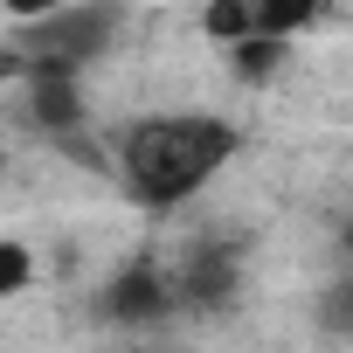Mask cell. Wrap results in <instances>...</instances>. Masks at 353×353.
Returning a JSON list of instances; mask_svg holds the SVG:
<instances>
[{
    "mask_svg": "<svg viewBox=\"0 0 353 353\" xmlns=\"http://www.w3.org/2000/svg\"><path fill=\"white\" fill-rule=\"evenodd\" d=\"M243 152V132L215 111H152L118 132V181L139 208H188L215 173Z\"/></svg>",
    "mask_w": 353,
    "mask_h": 353,
    "instance_id": "cell-1",
    "label": "cell"
},
{
    "mask_svg": "<svg viewBox=\"0 0 353 353\" xmlns=\"http://www.w3.org/2000/svg\"><path fill=\"white\" fill-rule=\"evenodd\" d=\"M118 42V8L111 0H63V8L14 21L8 35V63H97Z\"/></svg>",
    "mask_w": 353,
    "mask_h": 353,
    "instance_id": "cell-2",
    "label": "cell"
},
{
    "mask_svg": "<svg viewBox=\"0 0 353 353\" xmlns=\"http://www.w3.org/2000/svg\"><path fill=\"white\" fill-rule=\"evenodd\" d=\"M173 312H181V284H173V263H159V256H132V263L111 270V284L97 291V319H104V325H125V332L166 325Z\"/></svg>",
    "mask_w": 353,
    "mask_h": 353,
    "instance_id": "cell-3",
    "label": "cell"
},
{
    "mask_svg": "<svg viewBox=\"0 0 353 353\" xmlns=\"http://www.w3.org/2000/svg\"><path fill=\"white\" fill-rule=\"evenodd\" d=\"M173 284H181V312H222L243 291V243L236 236H201L173 256Z\"/></svg>",
    "mask_w": 353,
    "mask_h": 353,
    "instance_id": "cell-4",
    "label": "cell"
},
{
    "mask_svg": "<svg viewBox=\"0 0 353 353\" xmlns=\"http://www.w3.org/2000/svg\"><path fill=\"white\" fill-rule=\"evenodd\" d=\"M21 90H28V118L49 139H77L83 132V70L77 63H14Z\"/></svg>",
    "mask_w": 353,
    "mask_h": 353,
    "instance_id": "cell-5",
    "label": "cell"
},
{
    "mask_svg": "<svg viewBox=\"0 0 353 353\" xmlns=\"http://www.w3.org/2000/svg\"><path fill=\"white\" fill-rule=\"evenodd\" d=\"M319 325H325V332H353V270L319 291Z\"/></svg>",
    "mask_w": 353,
    "mask_h": 353,
    "instance_id": "cell-6",
    "label": "cell"
},
{
    "mask_svg": "<svg viewBox=\"0 0 353 353\" xmlns=\"http://www.w3.org/2000/svg\"><path fill=\"white\" fill-rule=\"evenodd\" d=\"M28 277H35L28 243H0V298H21V291H28Z\"/></svg>",
    "mask_w": 353,
    "mask_h": 353,
    "instance_id": "cell-7",
    "label": "cell"
},
{
    "mask_svg": "<svg viewBox=\"0 0 353 353\" xmlns=\"http://www.w3.org/2000/svg\"><path fill=\"white\" fill-rule=\"evenodd\" d=\"M49 8H63V0H8L14 21H35V14H49Z\"/></svg>",
    "mask_w": 353,
    "mask_h": 353,
    "instance_id": "cell-8",
    "label": "cell"
},
{
    "mask_svg": "<svg viewBox=\"0 0 353 353\" xmlns=\"http://www.w3.org/2000/svg\"><path fill=\"white\" fill-rule=\"evenodd\" d=\"M339 256H346V270H353V215L339 222Z\"/></svg>",
    "mask_w": 353,
    "mask_h": 353,
    "instance_id": "cell-9",
    "label": "cell"
}]
</instances>
